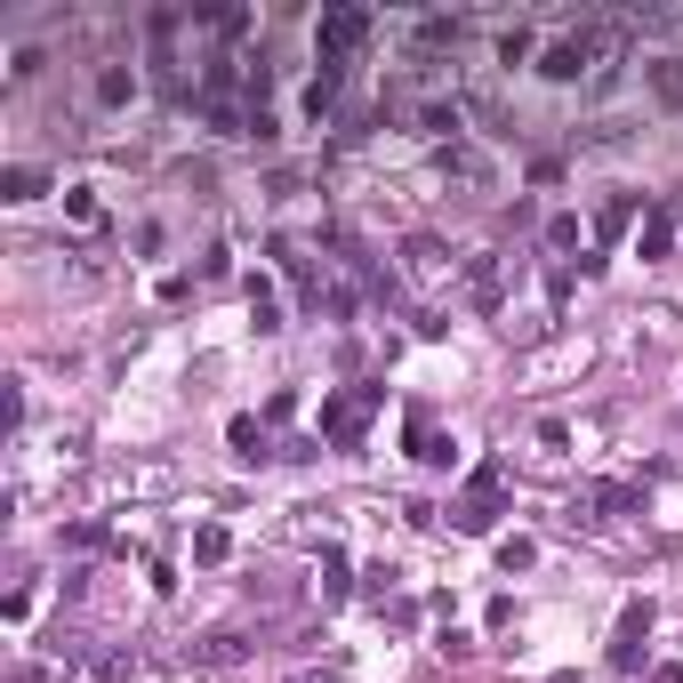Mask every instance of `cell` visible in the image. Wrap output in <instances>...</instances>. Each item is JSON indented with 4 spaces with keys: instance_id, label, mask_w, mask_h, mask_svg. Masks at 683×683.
<instances>
[{
    "instance_id": "cell-1",
    "label": "cell",
    "mask_w": 683,
    "mask_h": 683,
    "mask_svg": "<svg viewBox=\"0 0 683 683\" xmlns=\"http://www.w3.org/2000/svg\"><path fill=\"white\" fill-rule=\"evenodd\" d=\"M604 49H611V25H604V16H587V25H571L563 40H547L539 73H547V80H579V73L604 65Z\"/></svg>"
},
{
    "instance_id": "cell-2",
    "label": "cell",
    "mask_w": 683,
    "mask_h": 683,
    "mask_svg": "<svg viewBox=\"0 0 683 683\" xmlns=\"http://www.w3.org/2000/svg\"><path fill=\"white\" fill-rule=\"evenodd\" d=\"M499 507H507V459H483L467 474V490L450 499V523H459V531H490Z\"/></svg>"
},
{
    "instance_id": "cell-3",
    "label": "cell",
    "mask_w": 683,
    "mask_h": 683,
    "mask_svg": "<svg viewBox=\"0 0 683 683\" xmlns=\"http://www.w3.org/2000/svg\"><path fill=\"white\" fill-rule=\"evenodd\" d=\"M370 33H378V25H370V9H322V57H330V65H355V49H362V40Z\"/></svg>"
},
{
    "instance_id": "cell-4",
    "label": "cell",
    "mask_w": 683,
    "mask_h": 683,
    "mask_svg": "<svg viewBox=\"0 0 683 683\" xmlns=\"http://www.w3.org/2000/svg\"><path fill=\"white\" fill-rule=\"evenodd\" d=\"M370 402H378V386H362V395H338V402H322V426L338 434L346 450H362V426H370Z\"/></svg>"
},
{
    "instance_id": "cell-5",
    "label": "cell",
    "mask_w": 683,
    "mask_h": 683,
    "mask_svg": "<svg viewBox=\"0 0 683 683\" xmlns=\"http://www.w3.org/2000/svg\"><path fill=\"white\" fill-rule=\"evenodd\" d=\"M644 644H651V604H628L619 611V635H611V668H635Z\"/></svg>"
},
{
    "instance_id": "cell-6",
    "label": "cell",
    "mask_w": 683,
    "mask_h": 683,
    "mask_svg": "<svg viewBox=\"0 0 683 683\" xmlns=\"http://www.w3.org/2000/svg\"><path fill=\"white\" fill-rule=\"evenodd\" d=\"M443 170L459 177V185H499V161H490V153H474L467 137H459V145H450V153H443Z\"/></svg>"
},
{
    "instance_id": "cell-7",
    "label": "cell",
    "mask_w": 683,
    "mask_h": 683,
    "mask_svg": "<svg viewBox=\"0 0 683 683\" xmlns=\"http://www.w3.org/2000/svg\"><path fill=\"white\" fill-rule=\"evenodd\" d=\"M402 258H410V282H450V265H459V258H450V250H443V241H426V234H419V241H410V250H402Z\"/></svg>"
},
{
    "instance_id": "cell-8",
    "label": "cell",
    "mask_w": 683,
    "mask_h": 683,
    "mask_svg": "<svg viewBox=\"0 0 683 683\" xmlns=\"http://www.w3.org/2000/svg\"><path fill=\"white\" fill-rule=\"evenodd\" d=\"M129 97H137V65H97V105H129Z\"/></svg>"
},
{
    "instance_id": "cell-9",
    "label": "cell",
    "mask_w": 683,
    "mask_h": 683,
    "mask_svg": "<svg viewBox=\"0 0 683 683\" xmlns=\"http://www.w3.org/2000/svg\"><path fill=\"white\" fill-rule=\"evenodd\" d=\"M338 89H346V65H330V57H322V73H314V80H306V113H314V121H322L330 105H338Z\"/></svg>"
},
{
    "instance_id": "cell-10",
    "label": "cell",
    "mask_w": 683,
    "mask_h": 683,
    "mask_svg": "<svg viewBox=\"0 0 683 683\" xmlns=\"http://www.w3.org/2000/svg\"><path fill=\"white\" fill-rule=\"evenodd\" d=\"M644 80H651V97H659V105H683V57H651Z\"/></svg>"
},
{
    "instance_id": "cell-11",
    "label": "cell",
    "mask_w": 683,
    "mask_h": 683,
    "mask_svg": "<svg viewBox=\"0 0 683 683\" xmlns=\"http://www.w3.org/2000/svg\"><path fill=\"white\" fill-rule=\"evenodd\" d=\"M467 298L483 306V314H499V258H474L467 265Z\"/></svg>"
},
{
    "instance_id": "cell-12",
    "label": "cell",
    "mask_w": 683,
    "mask_h": 683,
    "mask_svg": "<svg viewBox=\"0 0 683 683\" xmlns=\"http://www.w3.org/2000/svg\"><path fill=\"white\" fill-rule=\"evenodd\" d=\"M467 40V16H419V49L434 57V49H459Z\"/></svg>"
},
{
    "instance_id": "cell-13",
    "label": "cell",
    "mask_w": 683,
    "mask_h": 683,
    "mask_svg": "<svg viewBox=\"0 0 683 683\" xmlns=\"http://www.w3.org/2000/svg\"><path fill=\"white\" fill-rule=\"evenodd\" d=\"M241 659H250L241 635H210V644H194V668H241Z\"/></svg>"
},
{
    "instance_id": "cell-14",
    "label": "cell",
    "mask_w": 683,
    "mask_h": 683,
    "mask_svg": "<svg viewBox=\"0 0 683 683\" xmlns=\"http://www.w3.org/2000/svg\"><path fill=\"white\" fill-rule=\"evenodd\" d=\"M628 225H635V194H611L604 210H595V234H604V241H619Z\"/></svg>"
},
{
    "instance_id": "cell-15",
    "label": "cell",
    "mask_w": 683,
    "mask_h": 683,
    "mask_svg": "<svg viewBox=\"0 0 683 683\" xmlns=\"http://www.w3.org/2000/svg\"><path fill=\"white\" fill-rule=\"evenodd\" d=\"M668 241H675V218H668V210H651V218H644V234H635V258H659Z\"/></svg>"
},
{
    "instance_id": "cell-16",
    "label": "cell",
    "mask_w": 683,
    "mask_h": 683,
    "mask_svg": "<svg viewBox=\"0 0 683 683\" xmlns=\"http://www.w3.org/2000/svg\"><path fill=\"white\" fill-rule=\"evenodd\" d=\"M225 555H234L225 523H201V531H194V563H225Z\"/></svg>"
},
{
    "instance_id": "cell-17",
    "label": "cell",
    "mask_w": 683,
    "mask_h": 683,
    "mask_svg": "<svg viewBox=\"0 0 683 683\" xmlns=\"http://www.w3.org/2000/svg\"><path fill=\"white\" fill-rule=\"evenodd\" d=\"M40 185H49V177H40V170H9V177H0V201H33V194H40Z\"/></svg>"
},
{
    "instance_id": "cell-18",
    "label": "cell",
    "mask_w": 683,
    "mask_h": 683,
    "mask_svg": "<svg viewBox=\"0 0 683 683\" xmlns=\"http://www.w3.org/2000/svg\"><path fill=\"white\" fill-rule=\"evenodd\" d=\"M250 322L258 330H282V306H274V289H265V282H250Z\"/></svg>"
},
{
    "instance_id": "cell-19",
    "label": "cell",
    "mask_w": 683,
    "mask_h": 683,
    "mask_svg": "<svg viewBox=\"0 0 683 683\" xmlns=\"http://www.w3.org/2000/svg\"><path fill=\"white\" fill-rule=\"evenodd\" d=\"M635 499H644V490H635V483H604V490H595V507H604V514H628Z\"/></svg>"
},
{
    "instance_id": "cell-20",
    "label": "cell",
    "mask_w": 683,
    "mask_h": 683,
    "mask_svg": "<svg viewBox=\"0 0 683 683\" xmlns=\"http://www.w3.org/2000/svg\"><path fill=\"white\" fill-rule=\"evenodd\" d=\"M225 434H234V450H241V459H265V434H258V419H234Z\"/></svg>"
},
{
    "instance_id": "cell-21",
    "label": "cell",
    "mask_w": 683,
    "mask_h": 683,
    "mask_svg": "<svg viewBox=\"0 0 683 683\" xmlns=\"http://www.w3.org/2000/svg\"><path fill=\"white\" fill-rule=\"evenodd\" d=\"M531 563H539V547H531V539H499V571H531Z\"/></svg>"
},
{
    "instance_id": "cell-22",
    "label": "cell",
    "mask_w": 683,
    "mask_h": 683,
    "mask_svg": "<svg viewBox=\"0 0 683 683\" xmlns=\"http://www.w3.org/2000/svg\"><path fill=\"white\" fill-rule=\"evenodd\" d=\"M523 57H531V33H523V25L499 33V65H523Z\"/></svg>"
},
{
    "instance_id": "cell-23",
    "label": "cell",
    "mask_w": 683,
    "mask_h": 683,
    "mask_svg": "<svg viewBox=\"0 0 683 683\" xmlns=\"http://www.w3.org/2000/svg\"><path fill=\"white\" fill-rule=\"evenodd\" d=\"M547 250H579V218H547Z\"/></svg>"
},
{
    "instance_id": "cell-24",
    "label": "cell",
    "mask_w": 683,
    "mask_h": 683,
    "mask_svg": "<svg viewBox=\"0 0 683 683\" xmlns=\"http://www.w3.org/2000/svg\"><path fill=\"white\" fill-rule=\"evenodd\" d=\"M298 683H338V675H330V668H322V675H298Z\"/></svg>"
}]
</instances>
